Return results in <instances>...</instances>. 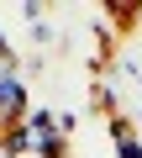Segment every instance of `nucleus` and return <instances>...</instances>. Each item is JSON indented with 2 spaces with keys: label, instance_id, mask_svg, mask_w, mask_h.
Returning <instances> with one entry per match:
<instances>
[{
  "label": "nucleus",
  "instance_id": "obj_1",
  "mask_svg": "<svg viewBox=\"0 0 142 158\" xmlns=\"http://www.w3.org/2000/svg\"><path fill=\"white\" fill-rule=\"evenodd\" d=\"M32 116V106H26V85H21V74L16 69H6V74H0V127H21Z\"/></svg>",
  "mask_w": 142,
  "mask_h": 158
},
{
  "label": "nucleus",
  "instance_id": "obj_2",
  "mask_svg": "<svg viewBox=\"0 0 142 158\" xmlns=\"http://www.w3.org/2000/svg\"><path fill=\"white\" fill-rule=\"evenodd\" d=\"M111 137H116V153L121 158H142V142H137V132H132L126 116H111Z\"/></svg>",
  "mask_w": 142,
  "mask_h": 158
},
{
  "label": "nucleus",
  "instance_id": "obj_3",
  "mask_svg": "<svg viewBox=\"0 0 142 158\" xmlns=\"http://www.w3.org/2000/svg\"><path fill=\"white\" fill-rule=\"evenodd\" d=\"M90 100H95V106H100V111H111V116H121V111H116V90H111V85H105V79H100V85H95V90H90Z\"/></svg>",
  "mask_w": 142,
  "mask_h": 158
},
{
  "label": "nucleus",
  "instance_id": "obj_4",
  "mask_svg": "<svg viewBox=\"0 0 142 158\" xmlns=\"http://www.w3.org/2000/svg\"><path fill=\"white\" fill-rule=\"evenodd\" d=\"M105 16L121 21V27H132V21H137V6H105Z\"/></svg>",
  "mask_w": 142,
  "mask_h": 158
}]
</instances>
